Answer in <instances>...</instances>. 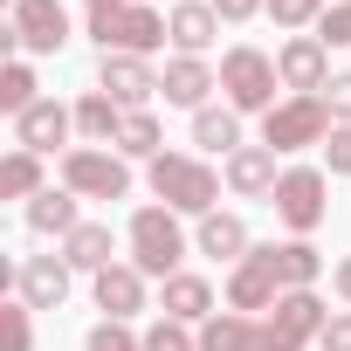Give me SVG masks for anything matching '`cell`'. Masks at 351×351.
<instances>
[{"mask_svg":"<svg viewBox=\"0 0 351 351\" xmlns=\"http://www.w3.org/2000/svg\"><path fill=\"white\" fill-rule=\"evenodd\" d=\"M214 90H221V69H214L207 56H172V62L158 69V97H165L172 110H207Z\"/></svg>","mask_w":351,"mask_h":351,"instance_id":"cell-14","label":"cell"},{"mask_svg":"<svg viewBox=\"0 0 351 351\" xmlns=\"http://www.w3.org/2000/svg\"><path fill=\"white\" fill-rule=\"evenodd\" d=\"M214 14H221L228 28H241V21H255V14H269V0H214Z\"/></svg>","mask_w":351,"mask_h":351,"instance_id":"cell-37","label":"cell"},{"mask_svg":"<svg viewBox=\"0 0 351 351\" xmlns=\"http://www.w3.org/2000/svg\"><path fill=\"white\" fill-rule=\"evenodd\" d=\"M193 248L234 269L255 241H248V221H241V214H221V207H214V214H200V221H193Z\"/></svg>","mask_w":351,"mask_h":351,"instance_id":"cell-21","label":"cell"},{"mask_svg":"<svg viewBox=\"0 0 351 351\" xmlns=\"http://www.w3.org/2000/svg\"><path fill=\"white\" fill-rule=\"evenodd\" d=\"M28 228H35V234L69 241V234L83 228V200H76L69 186H49V193H35V200H28Z\"/></svg>","mask_w":351,"mask_h":351,"instance_id":"cell-24","label":"cell"},{"mask_svg":"<svg viewBox=\"0 0 351 351\" xmlns=\"http://www.w3.org/2000/svg\"><path fill=\"white\" fill-rule=\"evenodd\" d=\"M276 76H282L289 97H324V90H330V49H324L317 35H289V42L276 49Z\"/></svg>","mask_w":351,"mask_h":351,"instance_id":"cell-11","label":"cell"},{"mask_svg":"<svg viewBox=\"0 0 351 351\" xmlns=\"http://www.w3.org/2000/svg\"><path fill=\"white\" fill-rule=\"evenodd\" d=\"M83 351H145V337L131 330V324H90V337H83Z\"/></svg>","mask_w":351,"mask_h":351,"instance_id":"cell-31","label":"cell"},{"mask_svg":"<svg viewBox=\"0 0 351 351\" xmlns=\"http://www.w3.org/2000/svg\"><path fill=\"white\" fill-rule=\"evenodd\" d=\"M324 104H330V124H351V69H344V76H330Z\"/></svg>","mask_w":351,"mask_h":351,"instance_id":"cell-35","label":"cell"},{"mask_svg":"<svg viewBox=\"0 0 351 351\" xmlns=\"http://www.w3.org/2000/svg\"><path fill=\"white\" fill-rule=\"evenodd\" d=\"M193 145L200 152H214V158H234L248 138H241V110L234 104H207V110H193Z\"/></svg>","mask_w":351,"mask_h":351,"instance_id":"cell-23","label":"cell"},{"mask_svg":"<svg viewBox=\"0 0 351 351\" xmlns=\"http://www.w3.org/2000/svg\"><path fill=\"white\" fill-rule=\"evenodd\" d=\"M330 289H337V303H344V310H351V255H344V262H337V269H330Z\"/></svg>","mask_w":351,"mask_h":351,"instance_id":"cell-38","label":"cell"},{"mask_svg":"<svg viewBox=\"0 0 351 351\" xmlns=\"http://www.w3.org/2000/svg\"><path fill=\"white\" fill-rule=\"evenodd\" d=\"M35 193H49V172H42V152H8L0 158V200H35Z\"/></svg>","mask_w":351,"mask_h":351,"instance_id":"cell-26","label":"cell"},{"mask_svg":"<svg viewBox=\"0 0 351 351\" xmlns=\"http://www.w3.org/2000/svg\"><path fill=\"white\" fill-rule=\"evenodd\" d=\"M97 90L117 97L124 110H152L158 69H152V56H97Z\"/></svg>","mask_w":351,"mask_h":351,"instance_id":"cell-12","label":"cell"},{"mask_svg":"<svg viewBox=\"0 0 351 351\" xmlns=\"http://www.w3.org/2000/svg\"><path fill=\"white\" fill-rule=\"evenodd\" d=\"M56 248H62V262H69L76 276H104L110 262H124V255H117V234H110V221H83V228H76L69 241H56Z\"/></svg>","mask_w":351,"mask_h":351,"instance_id":"cell-22","label":"cell"},{"mask_svg":"<svg viewBox=\"0 0 351 351\" xmlns=\"http://www.w3.org/2000/svg\"><path fill=\"white\" fill-rule=\"evenodd\" d=\"M145 180H152V200H165L172 214H193V221L214 214V207H221V186H228L200 152H158V158L145 165Z\"/></svg>","mask_w":351,"mask_h":351,"instance_id":"cell-1","label":"cell"},{"mask_svg":"<svg viewBox=\"0 0 351 351\" xmlns=\"http://www.w3.org/2000/svg\"><path fill=\"white\" fill-rule=\"evenodd\" d=\"M83 8L90 14H110V8H131V0H83Z\"/></svg>","mask_w":351,"mask_h":351,"instance_id":"cell-39","label":"cell"},{"mask_svg":"<svg viewBox=\"0 0 351 351\" xmlns=\"http://www.w3.org/2000/svg\"><path fill=\"white\" fill-rule=\"evenodd\" d=\"M0 330H8V351H35V310H28L21 296L0 310Z\"/></svg>","mask_w":351,"mask_h":351,"instance_id":"cell-32","label":"cell"},{"mask_svg":"<svg viewBox=\"0 0 351 351\" xmlns=\"http://www.w3.org/2000/svg\"><path fill=\"white\" fill-rule=\"evenodd\" d=\"M165 28H172V56H207L228 21L214 14V0H180V8L165 14Z\"/></svg>","mask_w":351,"mask_h":351,"instance_id":"cell-20","label":"cell"},{"mask_svg":"<svg viewBox=\"0 0 351 351\" xmlns=\"http://www.w3.org/2000/svg\"><path fill=\"white\" fill-rule=\"evenodd\" d=\"M200 351H276V330L262 317H241V310H214L200 324Z\"/></svg>","mask_w":351,"mask_h":351,"instance_id":"cell-19","label":"cell"},{"mask_svg":"<svg viewBox=\"0 0 351 351\" xmlns=\"http://www.w3.org/2000/svg\"><path fill=\"white\" fill-rule=\"evenodd\" d=\"M8 28H14V56H62L69 42V8L62 0H8Z\"/></svg>","mask_w":351,"mask_h":351,"instance_id":"cell-9","label":"cell"},{"mask_svg":"<svg viewBox=\"0 0 351 351\" xmlns=\"http://www.w3.org/2000/svg\"><path fill=\"white\" fill-rule=\"evenodd\" d=\"M262 324L276 330V351H317V337H324L330 310H324V296H317V289H282V303H276Z\"/></svg>","mask_w":351,"mask_h":351,"instance_id":"cell-10","label":"cell"},{"mask_svg":"<svg viewBox=\"0 0 351 351\" xmlns=\"http://www.w3.org/2000/svg\"><path fill=\"white\" fill-rule=\"evenodd\" d=\"M317 42H324V49H351V0H330V8H324Z\"/></svg>","mask_w":351,"mask_h":351,"instance_id":"cell-33","label":"cell"},{"mask_svg":"<svg viewBox=\"0 0 351 351\" xmlns=\"http://www.w3.org/2000/svg\"><path fill=\"white\" fill-rule=\"evenodd\" d=\"M28 104H42V76H35V62H28V56H8V69H0V110L21 117Z\"/></svg>","mask_w":351,"mask_h":351,"instance_id":"cell-27","label":"cell"},{"mask_svg":"<svg viewBox=\"0 0 351 351\" xmlns=\"http://www.w3.org/2000/svg\"><path fill=\"white\" fill-rule=\"evenodd\" d=\"M282 76H276V56L269 49H255V42H234L228 56H221V104H234L241 117H269L282 97Z\"/></svg>","mask_w":351,"mask_h":351,"instance_id":"cell-3","label":"cell"},{"mask_svg":"<svg viewBox=\"0 0 351 351\" xmlns=\"http://www.w3.org/2000/svg\"><path fill=\"white\" fill-rule=\"evenodd\" d=\"M90 42L97 56H158L172 42L165 14L145 8V0H131V8H110V14H90Z\"/></svg>","mask_w":351,"mask_h":351,"instance_id":"cell-5","label":"cell"},{"mask_svg":"<svg viewBox=\"0 0 351 351\" xmlns=\"http://www.w3.org/2000/svg\"><path fill=\"white\" fill-rule=\"evenodd\" d=\"M62 186L76 200H131V158L110 145H69L62 152Z\"/></svg>","mask_w":351,"mask_h":351,"instance_id":"cell-6","label":"cell"},{"mask_svg":"<svg viewBox=\"0 0 351 351\" xmlns=\"http://www.w3.org/2000/svg\"><path fill=\"white\" fill-rule=\"evenodd\" d=\"M282 255V289H317L324 282V248L317 241H276Z\"/></svg>","mask_w":351,"mask_h":351,"instance_id":"cell-29","label":"cell"},{"mask_svg":"<svg viewBox=\"0 0 351 351\" xmlns=\"http://www.w3.org/2000/svg\"><path fill=\"white\" fill-rule=\"evenodd\" d=\"M110 152H124V158H145V165H152V158L165 152L158 117H152V110H124V131H117V145H110Z\"/></svg>","mask_w":351,"mask_h":351,"instance_id":"cell-28","label":"cell"},{"mask_svg":"<svg viewBox=\"0 0 351 351\" xmlns=\"http://www.w3.org/2000/svg\"><path fill=\"white\" fill-rule=\"evenodd\" d=\"M276 303H282V255H276V241H255V248L228 269V310L269 317Z\"/></svg>","mask_w":351,"mask_h":351,"instance_id":"cell-7","label":"cell"},{"mask_svg":"<svg viewBox=\"0 0 351 351\" xmlns=\"http://www.w3.org/2000/svg\"><path fill=\"white\" fill-rule=\"evenodd\" d=\"M269 21H276V28H289V35H303V28H317V21H324V0H269Z\"/></svg>","mask_w":351,"mask_h":351,"instance_id":"cell-30","label":"cell"},{"mask_svg":"<svg viewBox=\"0 0 351 351\" xmlns=\"http://www.w3.org/2000/svg\"><path fill=\"white\" fill-rule=\"evenodd\" d=\"M90 289H97V310H104L110 324H131V317L152 303V276H138L131 262H110L104 276H90Z\"/></svg>","mask_w":351,"mask_h":351,"instance_id":"cell-16","label":"cell"},{"mask_svg":"<svg viewBox=\"0 0 351 351\" xmlns=\"http://www.w3.org/2000/svg\"><path fill=\"white\" fill-rule=\"evenodd\" d=\"M117 131H124V104L104 97V90H83L76 97V138L83 145H117Z\"/></svg>","mask_w":351,"mask_h":351,"instance_id":"cell-25","label":"cell"},{"mask_svg":"<svg viewBox=\"0 0 351 351\" xmlns=\"http://www.w3.org/2000/svg\"><path fill=\"white\" fill-rule=\"evenodd\" d=\"M124 262L138 269V276H152V282H165V276H180L186 269V228H180V214H172L165 200H152V207H138L131 214V228H124Z\"/></svg>","mask_w":351,"mask_h":351,"instance_id":"cell-2","label":"cell"},{"mask_svg":"<svg viewBox=\"0 0 351 351\" xmlns=\"http://www.w3.org/2000/svg\"><path fill=\"white\" fill-rule=\"evenodd\" d=\"M158 317H172V324L200 330V324L214 317V282H207V276H193V269L165 276V282H158Z\"/></svg>","mask_w":351,"mask_h":351,"instance_id":"cell-18","label":"cell"},{"mask_svg":"<svg viewBox=\"0 0 351 351\" xmlns=\"http://www.w3.org/2000/svg\"><path fill=\"white\" fill-rule=\"evenodd\" d=\"M324 138H330V104H324V97H282V104L262 117V145H269L276 158L310 152V145H324Z\"/></svg>","mask_w":351,"mask_h":351,"instance_id":"cell-8","label":"cell"},{"mask_svg":"<svg viewBox=\"0 0 351 351\" xmlns=\"http://www.w3.org/2000/svg\"><path fill=\"white\" fill-rule=\"evenodd\" d=\"M69 282H76V269L62 262V248H56V255H28V262L14 269V296H21L28 310H62V303H69Z\"/></svg>","mask_w":351,"mask_h":351,"instance_id":"cell-13","label":"cell"},{"mask_svg":"<svg viewBox=\"0 0 351 351\" xmlns=\"http://www.w3.org/2000/svg\"><path fill=\"white\" fill-rule=\"evenodd\" d=\"M221 180H228V193H234V200H269V193H276V180H282V165H276V152H269V145H241L234 158H221Z\"/></svg>","mask_w":351,"mask_h":351,"instance_id":"cell-17","label":"cell"},{"mask_svg":"<svg viewBox=\"0 0 351 351\" xmlns=\"http://www.w3.org/2000/svg\"><path fill=\"white\" fill-rule=\"evenodd\" d=\"M324 172H330V180H351V124H330V138H324Z\"/></svg>","mask_w":351,"mask_h":351,"instance_id":"cell-34","label":"cell"},{"mask_svg":"<svg viewBox=\"0 0 351 351\" xmlns=\"http://www.w3.org/2000/svg\"><path fill=\"white\" fill-rule=\"evenodd\" d=\"M269 207H276V221L289 228V241H310V234L324 228V214H330V172H324V165H282Z\"/></svg>","mask_w":351,"mask_h":351,"instance_id":"cell-4","label":"cell"},{"mask_svg":"<svg viewBox=\"0 0 351 351\" xmlns=\"http://www.w3.org/2000/svg\"><path fill=\"white\" fill-rule=\"evenodd\" d=\"M317 351H351V310H330V324H324Z\"/></svg>","mask_w":351,"mask_h":351,"instance_id":"cell-36","label":"cell"},{"mask_svg":"<svg viewBox=\"0 0 351 351\" xmlns=\"http://www.w3.org/2000/svg\"><path fill=\"white\" fill-rule=\"evenodd\" d=\"M76 138V104H56V97H42V104H28L21 117H14V145L21 152H56V145H69Z\"/></svg>","mask_w":351,"mask_h":351,"instance_id":"cell-15","label":"cell"}]
</instances>
